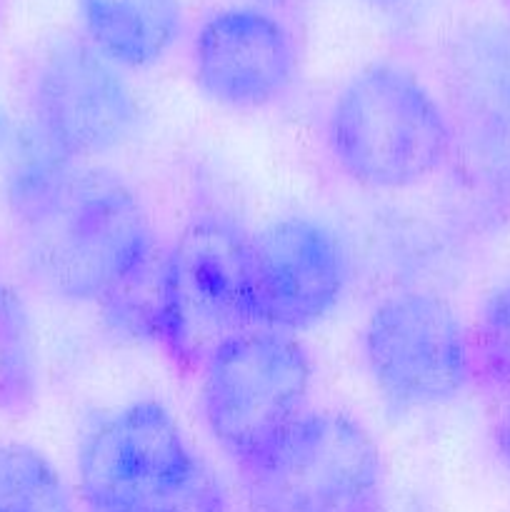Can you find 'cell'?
<instances>
[{
	"label": "cell",
	"mask_w": 510,
	"mask_h": 512,
	"mask_svg": "<svg viewBox=\"0 0 510 512\" xmlns=\"http://www.w3.org/2000/svg\"><path fill=\"white\" fill-rule=\"evenodd\" d=\"M75 475L88 512H228L218 475L155 398L95 418L80 435Z\"/></svg>",
	"instance_id": "cell-3"
},
{
	"label": "cell",
	"mask_w": 510,
	"mask_h": 512,
	"mask_svg": "<svg viewBox=\"0 0 510 512\" xmlns=\"http://www.w3.org/2000/svg\"><path fill=\"white\" fill-rule=\"evenodd\" d=\"M80 38L123 73L155 68L183 33L180 0H78Z\"/></svg>",
	"instance_id": "cell-12"
},
{
	"label": "cell",
	"mask_w": 510,
	"mask_h": 512,
	"mask_svg": "<svg viewBox=\"0 0 510 512\" xmlns=\"http://www.w3.org/2000/svg\"><path fill=\"white\" fill-rule=\"evenodd\" d=\"M193 80L220 108L255 113L280 103L298 80V43L283 18L233 5L200 23L190 50Z\"/></svg>",
	"instance_id": "cell-11"
},
{
	"label": "cell",
	"mask_w": 510,
	"mask_h": 512,
	"mask_svg": "<svg viewBox=\"0 0 510 512\" xmlns=\"http://www.w3.org/2000/svg\"><path fill=\"white\" fill-rule=\"evenodd\" d=\"M490 440H493L500 465L510 475V400H500V408L495 410L493 423H490Z\"/></svg>",
	"instance_id": "cell-17"
},
{
	"label": "cell",
	"mask_w": 510,
	"mask_h": 512,
	"mask_svg": "<svg viewBox=\"0 0 510 512\" xmlns=\"http://www.w3.org/2000/svg\"><path fill=\"white\" fill-rule=\"evenodd\" d=\"M470 340L475 385L498 400H510V268L480 300Z\"/></svg>",
	"instance_id": "cell-15"
},
{
	"label": "cell",
	"mask_w": 510,
	"mask_h": 512,
	"mask_svg": "<svg viewBox=\"0 0 510 512\" xmlns=\"http://www.w3.org/2000/svg\"><path fill=\"white\" fill-rule=\"evenodd\" d=\"M325 150L340 178L368 193H405L448 173L455 125L415 70L375 60L355 70L325 115Z\"/></svg>",
	"instance_id": "cell-2"
},
{
	"label": "cell",
	"mask_w": 510,
	"mask_h": 512,
	"mask_svg": "<svg viewBox=\"0 0 510 512\" xmlns=\"http://www.w3.org/2000/svg\"><path fill=\"white\" fill-rule=\"evenodd\" d=\"M235 470L248 512H385L383 455L343 410L308 408Z\"/></svg>",
	"instance_id": "cell-4"
},
{
	"label": "cell",
	"mask_w": 510,
	"mask_h": 512,
	"mask_svg": "<svg viewBox=\"0 0 510 512\" xmlns=\"http://www.w3.org/2000/svg\"><path fill=\"white\" fill-rule=\"evenodd\" d=\"M38 395V363L23 298L0 278V413L25 415Z\"/></svg>",
	"instance_id": "cell-13"
},
{
	"label": "cell",
	"mask_w": 510,
	"mask_h": 512,
	"mask_svg": "<svg viewBox=\"0 0 510 512\" xmlns=\"http://www.w3.org/2000/svg\"><path fill=\"white\" fill-rule=\"evenodd\" d=\"M360 3L395 33H415L428 23L438 0H360Z\"/></svg>",
	"instance_id": "cell-16"
},
{
	"label": "cell",
	"mask_w": 510,
	"mask_h": 512,
	"mask_svg": "<svg viewBox=\"0 0 510 512\" xmlns=\"http://www.w3.org/2000/svg\"><path fill=\"white\" fill-rule=\"evenodd\" d=\"M445 108L455 125L450 170L490 215L510 213V23L458 30L443 50Z\"/></svg>",
	"instance_id": "cell-8"
},
{
	"label": "cell",
	"mask_w": 510,
	"mask_h": 512,
	"mask_svg": "<svg viewBox=\"0 0 510 512\" xmlns=\"http://www.w3.org/2000/svg\"><path fill=\"white\" fill-rule=\"evenodd\" d=\"M198 378L205 430L238 468L310 408L313 360L298 335L248 328L220 340Z\"/></svg>",
	"instance_id": "cell-5"
},
{
	"label": "cell",
	"mask_w": 510,
	"mask_h": 512,
	"mask_svg": "<svg viewBox=\"0 0 510 512\" xmlns=\"http://www.w3.org/2000/svg\"><path fill=\"white\" fill-rule=\"evenodd\" d=\"M353 258L338 230L310 215L270 220L250 235L255 328L298 335L338 310Z\"/></svg>",
	"instance_id": "cell-10"
},
{
	"label": "cell",
	"mask_w": 510,
	"mask_h": 512,
	"mask_svg": "<svg viewBox=\"0 0 510 512\" xmlns=\"http://www.w3.org/2000/svg\"><path fill=\"white\" fill-rule=\"evenodd\" d=\"M0 512H75L73 495L48 455L30 445H0Z\"/></svg>",
	"instance_id": "cell-14"
},
{
	"label": "cell",
	"mask_w": 510,
	"mask_h": 512,
	"mask_svg": "<svg viewBox=\"0 0 510 512\" xmlns=\"http://www.w3.org/2000/svg\"><path fill=\"white\" fill-rule=\"evenodd\" d=\"M23 265L50 298L103 305L160 250L138 190L115 170L70 163L23 125L8 173Z\"/></svg>",
	"instance_id": "cell-1"
},
{
	"label": "cell",
	"mask_w": 510,
	"mask_h": 512,
	"mask_svg": "<svg viewBox=\"0 0 510 512\" xmlns=\"http://www.w3.org/2000/svg\"><path fill=\"white\" fill-rule=\"evenodd\" d=\"M140 118V100L123 70L80 35H58L35 60L25 125L58 158H105L133 140Z\"/></svg>",
	"instance_id": "cell-9"
},
{
	"label": "cell",
	"mask_w": 510,
	"mask_h": 512,
	"mask_svg": "<svg viewBox=\"0 0 510 512\" xmlns=\"http://www.w3.org/2000/svg\"><path fill=\"white\" fill-rule=\"evenodd\" d=\"M505 3H508V8H510V0H505Z\"/></svg>",
	"instance_id": "cell-19"
},
{
	"label": "cell",
	"mask_w": 510,
	"mask_h": 512,
	"mask_svg": "<svg viewBox=\"0 0 510 512\" xmlns=\"http://www.w3.org/2000/svg\"><path fill=\"white\" fill-rule=\"evenodd\" d=\"M300 0H250V5H255V8H263V10H270V13L278 15L280 10H290L295 8Z\"/></svg>",
	"instance_id": "cell-18"
},
{
	"label": "cell",
	"mask_w": 510,
	"mask_h": 512,
	"mask_svg": "<svg viewBox=\"0 0 510 512\" xmlns=\"http://www.w3.org/2000/svg\"><path fill=\"white\" fill-rule=\"evenodd\" d=\"M250 235L223 210H198L163 253L160 345L183 370L240 330L255 328Z\"/></svg>",
	"instance_id": "cell-6"
},
{
	"label": "cell",
	"mask_w": 510,
	"mask_h": 512,
	"mask_svg": "<svg viewBox=\"0 0 510 512\" xmlns=\"http://www.w3.org/2000/svg\"><path fill=\"white\" fill-rule=\"evenodd\" d=\"M360 353L375 393L393 413L443 408L475 385L470 328L435 290L385 295L365 318Z\"/></svg>",
	"instance_id": "cell-7"
}]
</instances>
